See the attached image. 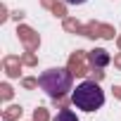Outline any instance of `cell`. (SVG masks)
Masks as SVG:
<instances>
[{
  "label": "cell",
  "instance_id": "obj_1",
  "mask_svg": "<svg viewBox=\"0 0 121 121\" xmlns=\"http://www.w3.org/2000/svg\"><path fill=\"white\" fill-rule=\"evenodd\" d=\"M71 69H48L38 76V86L55 100L64 97L67 90H71Z\"/></svg>",
  "mask_w": 121,
  "mask_h": 121
},
{
  "label": "cell",
  "instance_id": "obj_2",
  "mask_svg": "<svg viewBox=\"0 0 121 121\" xmlns=\"http://www.w3.org/2000/svg\"><path fill=\"white\" fill-rule=\"evenodd\" d=\"M71 102H74V107H78L83 112H95L104 104V93L95 81H83L71 93Z\"/></svg>",
  "mask_w": 121,
  "mask_h": 121
},
{
  "label": "cell",
  "instance_id": "obj_3",
  "mask_svg": "<svg viewBox=\"0 0 121 121\" xmlns=\"http://www.w3.org/2000/svg\"><path fill=\"white\" fill-rule=\"evenodd\" d=\"M109 52L107 50H102V48H97V50H93V52H88V62H90V67L93 69H102V67H107L109 64Z\"/></svg>",
  "mask_w": 121,
  "mask_h": 121
},
{
  "label": "cell",
  "instance_id": "obj_4",
  "mask_svg": "<svg viewBox=\"0 0 121 121\" xmlns=\"http://www.w3.org/2000/svg\"><path fill=\"white\" fill-rule=\"evenodd\" d=\"M17 33H19V38L24 40V45H26V50H29V52L38 48V43H40V40H38V33H33L29 26H19V29H17Z\"/></svg>",
  "mask_w": 121,
  "mask_h": 121
},
{
  "label": "cell",
  "instance_id": "obj_5",
  "mask_svg": "<svg viewBox=\"0 0 121 121\" xmlns=\"http://www.w3.org/2000/svg\"><path fill=\"white\" fill-rule=\"evenodd\" d=\"M69 69H71V74H78V76L88 74V67H86V62H83V52L71 55V59H69Z\"/></svg>",
  "mask_w": 121,
  "mask_h": 121
},
{
  "label": "cell",
  "instance_id": "obj_6",
  "mask_svg": "<svg viewBox=\"0 0 121 121\" xmlns=\"http://www.w3.org/2000/svg\"><path fill=\"white\" fill-rule=\"evenodd\" d=\"M17 64H19V59L17 57H5V71H7V76H19V69H17Z\"/></svg>",
  "mask_w": 121,
  "mask_h": 121
},
{
  "label": "cell",
  "instance_id": "obj_7",
  "mask_svg": "<svg viewBox=\"0 0 121 121\" xmlns=\"http://www.w3.org/2000/svg\"><path fill=\"white\" fill-rule=\"evenodd\" d=\"M52 121H78V116L71 112V109H62V112H57V116Z\"/></svg>",
  "mask_w": 121,
  "mask_h": 121
},
{
  "label": "cell",
  "instance_id": "obj_8",
  "mask_svg": "<svg viewBox=\"0 0 121 121\" xmlns=\"http://www.w3.org/2000/svg\"><path fill=\"white\" fill-rule=\"evenodd\" d=\"M19 116H22V107H17V104H14V107H7V109L3 112V119H5V121H10V119H19Z\"/></svg>",
  "mask_w": 121,
  "mask_h": 121
},
{
  "label": "cell",
  "instance_id": "obj_9",
  "mask_svg": "<svg viewBox=\"0 0 121 121\" xmlns=\"http://www.w3.org/2000/svg\"><path fill=\"white\" fill-rule=\"evenodd\" d=\"M33 119L36 121H48V112L40 107V109H36V114H33Z\"/></svg>",
  "mask_w": 121,
  "mask_h": 121
},
{
  "label": "cell",
  "instance_id": "obj_10",
  "mask_svg": "<svg viewBox=\"0 0 121 121\" xmlns=\"http://www.w3.org/2000/svg\"><path fill=\"white\" fill-rule=\"evenodd\" d=\"M0 90H3V100H10V97H12V90H10V86H7V83L0 88Z\"/></svg>",
  "mask_w": 121,
  "mask_h": 121
},
{
  "label": "cell",
  "instance_id": "obj_11",
  "mask_svg": "<svg viewBox=\"0 0 121 121\" xmlns=\"http://www.w3.org/2000/svg\"><path fill=\"white\" fill-rule=\"evenodd\" d=\"M52 12H55L57 17H64V7H62V5H55V7H52Z\"/></svg>",
  "mask_w": 121,
  "mask_h": 121
},
{
  "label": "cell",
  "instance_id": "obj_12",
  "mask_svg": "<svg viewBox=\"0 0 121 121\" xmlns=\"http://www.w3.org/2000/svg\"><path fill=\"white\" fill-rule=\"evenodd\" d=\"M24 86L26 88H33V86H38V81L36 78H24Z\"/></svg>",
  "mask_w": 121,
  "mask_h": 121
},
{
  "label": "cell",
  "instance_id": "obj_13",
  "mask_svg": "<svg viewBox=\"0 0 121 121\" xmlns=\"http://www.w3.org/2000/svg\"><path fill=\"white\" fill-rule=\"evenodd\" d=\"M24 62H26V64H33V62H36V57H33V55H26V57H24Z\"/></svg>",
  "mask_w": 121,
  "mask_h": 121
},
{
  "label": "cell",
  "instance_id": "obj_14",
  "mask_svg": "<svg viewBox=\"0 0 121 121\" xmlns=\"http://www.w3.org/2000/svg\"><path fill=\"white\" fill-rule=\"evenodd\" d=\"M43 5H45V7H55L57 3H55V0H43Z\"/></svg>",
  "mask_w": 121,
  "mask_h": 121
},
{
  "label": "cell",
  "instance_id": "obj_15",
  "mask_svg": "<svg viewBox=\"0 0 121 121\" xmlns=\"http://www.w3.org/2000/svg\"><path fill=\"white\" fill-rule=\"evenodd\" d=\"M67 3H69V5H83L86 0H67Z\"/></svg>",
  "mask_w": 121,
  "mask_h": 121
},
{
  "label": "cell",
  "instance_id": "obj_16",
  "mask_svg": "<svg viewBox=\"0 0 121 121\" xmlns=\"http://www.w3.org/2000/svg\"><path fill=\"white\" fill-rule=\"evenodd\" d=\"M116 64H119V67H121V57H116Z\"/></svg>",
  "mask_w": 121,
  "mask_h": 121
}]
</instances>
